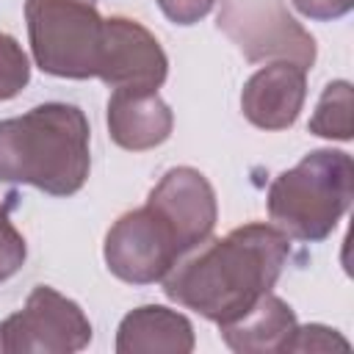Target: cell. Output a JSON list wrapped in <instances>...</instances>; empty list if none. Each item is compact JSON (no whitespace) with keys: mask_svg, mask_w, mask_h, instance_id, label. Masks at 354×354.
<instances>
[{"mask_svg":"<svg viewBox=\"0 0 354 354\" xmlns=\"http://www.w3.org/2000/svg\"><path fill=\"white\" fill-rule=\"evenodd\" d=\"M290 238L266 221L235 227L199 243L160 279L166 299L213 324H230L252 310L279 279Z\"/></svg>","mask_w":354,"mask_h":354,"instance_id":"obj_1","label":"cell"},{"mask_svg":"<svg viewBox=\"0 0 354 354\" xmlns=\"http://www.w3.org/2000/svg\"><path fill=\"white\" fill-rule=\"evenodd\" d=\"M88 119L77 105L44 102L22 116L0 119V183L72 196L88 180Z\"/></svg>","mask_w":354,"mask_h":354,"instance_id":"obj_2","label":"cell"},{"mask_svg":"<svg viewBox=\"0 0 354 354\" xmlns=\"http://www.w3.org/2000/svg\"><path fill=\"white\" fill-rule=\"evenodd\" d=\"M354 199V160L343 149H313L268 185L266 207L288 238L318 243Z\"/></svg>","mask_w":354,"mask_h":354,"instance_id":"obj_3","label":"cell"},{"mask_svg":"<svg viewBox=\"0 0 354 354\" xmlns=\"http://www.w3.org/2000/svg\"><path fill=\"white\" fill-rule=\"evenodd\" d=\"M25 22L41 72L69 80L100 75L105 17L94 0H25Z\"/></svg>","mask_w":354,"mask_h":354,"instance_id":"obj_4","label":"cell"},{"mask_svg":"<svg viewBox=\"0 0 354 354\" xmlns=\"http://www.w3.org/2000/svg\"><path fill=\"white\" fill-rule=\"evenodd\" d=\"M105 266L113 277L130 285L160 282L185 249L169 218L149 202L122 213L105 235Z\"/></svg>","mask_w":354,"mask_h":354,"instance_id":"obj_5","label":"cell"},{"mask_svg":"<svg viewBox=\"0 0 354 354\" xmlns=\"http://www.w3.org/2000/svg\"><path fill=\"white\" fill-rule=\"evenodd\" d=\"M91 321L77 301L50 285H36L25 307L0 324L8 354H72L91 343Z\"/></svg>","mask_w":354,"mask_h":354,"instance_id":"obj_6","label":"cell"},{"mask_svg":"<svg viewBox=\"0 0 354 354\" xmlns=\"http://www.w3.org/2000/svg\"><path fill=\"white\" fill-rule=\"evenodd\" d=\"M218 28L252 64L266 58L290 61L301 69L315 64V39L279 0H224Z\"/></svg>","mask_w":354,"mask_h":354,"instance_id":"obj_7","label":"cell"},{"mask_svg":"<svg viewBox=\"0 0 354 354\" xmlns=\"http://www.w3.org/2000/svg\"><path fill=\"white\" fill-rule=\"evenodd\" d=\"M169 75V58L160 41L130 17L105 19V44L100 80L111 88L158 91Z\"/></svg>","mask_w":354,"mask_h":354,"instance_id":"obj_8","label":"cell"},{"mask_svg":"<svg viewBox=\"0 0 354 354\" xmlns=\"http://www.w3.org/2000/svg\"><path fill=\"white\" fill-rule=\"evenodd\" d=\"M147 202L169 218L185 254L210 238L218 218V202L213 185L199 169L191 166L169 169L149 191Z\"/></svg>","mask_w":354,"mask_h":354,"instance_id":"obj_9","label":"cell"},{"mask_svg":"<svg viewBox=\"0 0 354 354\" xmlns=\"http://www.w3.org/2000/svg\"><path fill=\"white\" fill-rule=\"evenodd\" d=\"M304 97L307 69L290 61H274L243 83L241 111L260 130H288L299 119Z\"/></svg>","mask_w":354,"mask_h":354,"instance_id":"obj_10","label":"cell"},{"mask_svg":"<svg viewBox=\"0 0 354 354\" xmlns=\"http://www.w3.org/2000/svg\"><path fill=\"white\" fill-rule=\"evenodd\" d=\"M174 130V113L158 91L113 88L108 100V133L130 152L160 147Z\"/></svg>","mask_w":354,"mask_h":354,"instance_id":"obj_11","label":"cell"},{"mask_svg":"<svg viewBox=\"0 0 354 354\" xmlns=\"http://www.w3.org/2000/svg\"><path fill=\"white\" fill-rule=\"evenodd\" d=\"M194 346L191 321L163 304L130 310L116 329L119 354H191Z\"/></svg>","mask_w":354,"mask_h":354,"instance_id":"obj_12","label":"cell"},{"mask_svg":"<svg viewBox=\"0 0 354 354\" xmlns=\"http://www.w3.org/2000/svg\"><path fill=\"white\" fill-rule=\"evenodd\" d=\"M296 326L299 324L293 307L268 290L241 318L221 324L218 332L224 343L238 354H268V351H288Z\"/></svg>","mask_w":354,"mask_h":354,"instance_id":"obj_13","label":"cell"},{"mask_svg":"<svg viewBox=\"0 0 354 354\" xmlns=\"http://www.w3.org/2000/svg\"><path fill=\"white\" fill-rule=\"evenodd\" d=\"M351 83L348 80H335L321 91V100L310 116V133L321 138H335V141H348L351 138Z\"/></svg>","mask_w":354,"mask_h":354,"instance_id":"obj_14","label":"cell"},{"mask_svg":"<svg viewBox=\"0 0 354 354\" xmlns=\"http://www.w3.org/2000/svg\"><path fill=\"white\" fill-rule=\"evenodd\" d=\"M30 80V61L22 50V44L8 36L0 33V102L14 100Z\"/></svg>","mask_w":354,"mask_h":354,"instance_id":"obj_15","label":"cell"},{"mask_svg":"<svg viewBox=\"0 0 354 354\" xmlns=\"http://www.w3.org/2000/svg\"><path fill=\"white\" fill-rule=\"evenodd\" d=\"M25 257H28L25 238L8 218L6 205H0V282L14 277L25 266Z\"/></svg>","mask_w":354,"mask_h":354,"instance_id":"obj_16","label":"cell"},{"mask_svg":"<svg viewBox=\"0 0 354 354\" xmlns=\"http://www.w3.org/2000/svg\"><path fill=\"white\" fill-rule=\"evenodd\" d=\"M348 351V340L337 335V329L321 326V324H307V326H296L288 351Z\"/></svg>","mask_w":354,"mask_h":354,"instance_id":"obj_17","label":"cell"},{"mask_svg":"<svg viewBox=\"0 0 354 354\" xmlns=\"http://www.w3.org/2000/svg\"><path fill=\"white\" fill-rule=\"evenodd\" d=\"M158 6L174 25H196L213 11L216 0H158Z\"/></svg>","mask_w":354,"mask_h":354,"instance_id":"obj_18","label":"cell"},{"mask_svg":"<svg viewBox=\"0 0 354 354\" xmlns=\"http://www.w3.org/2000/svg\"><path fill=\"white\" fill-rule=\"evenodd\" d=\"M293 8L307 17V19H315V22H332V19H340L351 11L354 0H290Z\"/></svg>","mask_w":354,"mask_h":354,"instance_id":"obj_19","label":"cell"},{"mask_svg":"<svg viewBox=\"0 0 354 354\" xmlns=\"http://www.w3.org/2000/svg\"><path fill=\"white\" fill-rule=\"evenodd\" d=\"M0 351H3V337H0Z\"/></svg>","mask_w":354,"mask_h":354,"instance_id":"obj_20","label":"cell"}]
</instances>
